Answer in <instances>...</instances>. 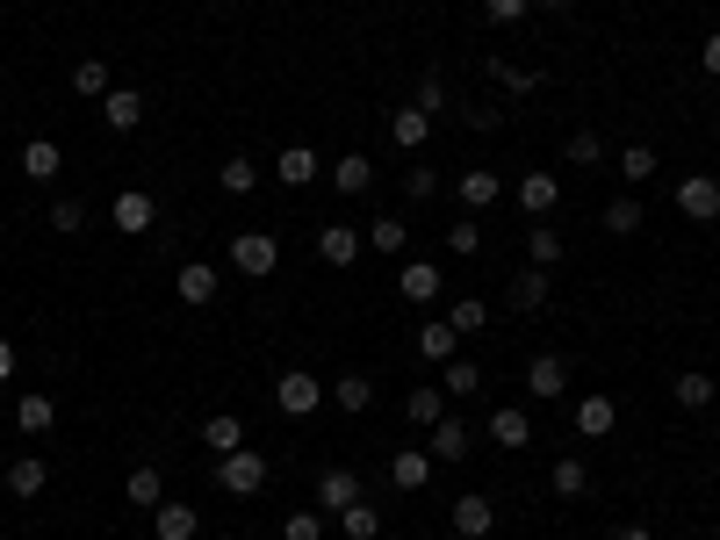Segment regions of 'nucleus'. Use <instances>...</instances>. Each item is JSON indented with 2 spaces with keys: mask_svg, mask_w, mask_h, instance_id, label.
I'll return each instance as SVG.
<instances>
[{
  "mask_svg": "<svg viewBox=\"0 0 720 540\" xmlns=\"http://www.w3.org/2000/svg\"><path fill=\"white\" fill-rule=\"evenodd\" d=\"M267 454H259V446H238V454H217V483L231 490V498H259V490H267Z\"/></svg>",
  "mask_w": 720,
  "mask_h": 540,
  "instance_id": "obj_1",
  "label": "nucleus"
},
{
  "mask_svg": "<svg viewBox=\"0 0 720 540\" xmlns=\"http://www.w3.org/2000/svg\"><path fill=\"white\" fill-rule=\"evenodd\" d=\"M325 396H332V390L310 375V367H288V375L274 382V411H282V419H310V411L325 404Z\"/></svg>",
  "mask_w": 720,
  "mask_h": 540,
  "instance_id": "obj_2",
  "label": "nucleus"
},
{
  "mask_svg": "<svg viewBox=\"0 0 720 540\" xmlns=\"http://www.w3.org/2000/svg\"><path fill=\"white\" fill-rule=\"evenodd\" d=\"M231 267L245 274V282H259V274L282 267V245H274L267 230H238V238H231Z\"/></svg>",
  "mask_w": 720,
  "mask_h": 540,
  "instance_id": "obj_3",
  "label": "nucleus"
},
{
  "mask_svg": "<svg viewBox=\"0 0 720 540\" xmlns=\"http://www.w3.org/2000/svg\"><path fill=\"white\" fill-rule=\"evenodd\" d=\"M109 224L122 230V238H145V230H151V224H159V203H151V195H145V188H122V195H116V203H109Z\"/></svg>",
  "mask_w": 720,
  "mask_h": 540,
  "instance_id": "obj_4",
  "label": "nucleus"
},
{
  "mask_svg": "<svg viewBox=\"0 0 720 540\" xmlns=\"http://www.w3.org/2000/svg\"><path fill=\"white\" fill-rule=\"evenodd\" d=\"M526 390H533V404H555V396L570 390V367H562V353H533V361H526Z\"/></svg>",
  "mask_w": 720,
  "mask_h": 540,
  "instance_id": "obj_5",
  "label": "nucleus"
},
{
  "mask_svg": "<svg viewBox=\"0 0 720 540\" xmlns=\"http://www.w3.org/2000/svg\"><path fill=\"white\" fill-rule=\"evenodd\" d=\"M678 209L692 216V224H713V216H720V180H707V174L678 180Z\"/></svg>",
  "mask_w": 720,
  "mask_h": 540,
  "instance_id": "obj_6",
  "label": "nucleus"
},
{
  "mask_svg": "<svg viewBox=\"0 0 720 540\" xmlns=\"http://www.w3.org/2000/svg\"><path fill=\"white\" fill-rule=\"evenodd\" d=\"M490 527H497V504H490V498H476V490L454 498V533H462V540H483Z\"/></svg>",
  "mask_w": 720,
  "mask_h": 540,
  "instance_id": "obj_7",
  "label": "nucleus"
},
{
  "mask_svg": "<svg viewBox=\"0 0 720 540\" xmlns=\"http://www.w3.org/2000/svg\"><path fill=\"white\" fill-rule=\"evenodd\" d=\"M612 425H620V404H612L605 390H591L584 404H576V432H584V440H605Z\"/></svg>",
  "mask_w": 720,
  "mask_h": 540,
  "instance_id": "obj_8",
  "label": "nucleus"
},
{
  "mask_svg": "<svg viewBox=\"0 0 720 540\" xmlns=\"http://www.w3.org/2000/svg\"><path fill=\"white\" fill-rule=\"evenodd\" d=\"M317 166H325V159H317L310 145H288L282 159H274V180H282V188H310V180H317Z\"/></svg>",
  "mask_w": 720,
  "mask_h": 540,
  "instance_id": "obj_9",
  "label": "nucleus"
},
{
  "mask_svg": "<svg viewBox=\"0 0 720 540\" xmlns=\"http://www.w3.org/2000/svg\"><path fill=\"white\" fill-rule=\"evenodd\" d=\"M317 259H325V267H354V259H361V230H354V224H325Z\"/></svg>",
  "mask_w": 720,
  "mask_h": 540,
  "instance_id": "obj_10",
  "label": "nucleus"
},
{
  "mask_svg": "<svg viewBox=\"0 0 720 540\" xmlns=\"http://www.w3.org/2000/svg\"><path fill=\"white\" fill-rule=\"evenodd\" d=\"M389 483H396V490H425V483H433V454H425V446L389 454Z\"/></svg>",
  "mask_w": 720,
  "mask_h": 540,
  "instance_id": "obj_11",
  "label": "nucleus"
},
{
  "mask_svg": "<svg viewBox=\"0 0 720 540\" xmlns=\"http://www.w3.org/2000/svg\"><path fill=\"white\" fill-rule=\"evenodd\" d=\"M389 137H396L404 151H425V137H433V116H425L418 101H404V108L389 116Z\"/></svg>",
  "mask_w": 720,
  "mask_h": 540,
  "instance_id": "obj_12",
  "label": "nucleus"
},
{
  "mask_svg": "<svg viewBox=\"0 0 720 540\" xmlns=\"http://www.w3.org/2000/svg\"><path fill=\"white\" fill-rule=\"evenodd\" d=\"M101 122H109V130H137V122H145V95L109 87V95H101Z\"/></svg>",
  "mask_w": 720,
  "mask_h": 540,
  "instance_id": "obj_13",
  "label": "nucleus"
},
{
  "mask_svg": "<svg viewBox=\"0 0 720 540\" xmlns=\"http://www.w3.org/2000/svg\"><path fill=\"white\" fill-rule=\"evenodd\" d=\"M174 288H180V303H188V311H203V303L217 296V267H203V259H188V267L174 274Z\"/></svg>",
  "mask_w": 720,
  "mask_h": 540,
  "instance_id": "obj_14",
  "label": "nucleus"
},
{
  "mask_svg": "<svg viewBox=\"0 0 720 540\" xmlns=\"http://www.w3.org/2000/svg\"><path fill=\"white\" fill-rule=\"evenodd\" d=\"M51 419H58V404H51V396H37V390H22V396H14V425H22L29 440H43V432H51Z\"/></svg>",
  "mask_w": 720,
  "mask_h": 540,
  "instance_id": "obj_15",
  "label": "nucleus"
},
{
  "mask_svg": "<svg viewBox=\"0 0 720 540\" xmlns=\"http://www.w3.org/2000/svg\"><path fill=\"white\" fill-rule=\"evenodd\" d=\"M317 504H332V512L361 504V475L354 469H325V475H317Z\"/></svg>",
  "mask_w": 720,
  "mask_h": 540,
  "instance_id": "obj_16",
  "label": "nucleus"
},
{
  "mask_svg": "<svg viewBox=\"0 0 720 540\" xmlns=\"http://www.w3.org/2000/svg\"><path fill=\"white\" fill-rule=\"evenodd\" d=\"M332 188L339 195H367L375 188V159H367V151H346V159L332 166Z\"/></svg>",
  "mask_w": 720,
  "mask_h": 540,
  "instance_id": "obj_17",
  "label": "nucleus"
},
{
  "mask_svg": "<svg viewBox=\"0 0 720 540\" xmlns=\"http://www.w3.org/2000/svg\"><path fill=\"white\" fill-rule=\"evenodd\" d=\"M555 203H562V180L555 174H526V180H519V209H526V216H548Z\"/></svg>",
  "mask_w": 720,
  "mask_h": 540,
  "instance_id": "obj_18",
  "label": "nucleus"
},
{
  "mask_svg": "<svg viewBox=\"0 0 720 540\" xmlns=\"http://www.w3.org/2000/svg\"><path fill=\"white\" fill-rule=\"evenodd\" d=\"M404 411H411V425H425V432H433L440 419H447V390H433V382H418V390L404 396Z\"/></svg>",
  "mask_w": 720,
  "mask_h": 540,
  "instance_id": "obj_19",
  "label": "nucleus"
},
{
  "mask_svg": "<svg viewBox=\"0 0 720 540\" xmlns=\"http://www.w3.org/2000/svg\"><path fill=\"white\" fill-rule=\"evenodd\" d=\"M396 288H404V303H433L440 296V267L433 259H411V267L396 274Z\"/></svg>",
  "mask_w": 720,
  "mask_h": 540,
  "instance_id": "obj_20",
  "label": "nucleus"
},
{
  "mask_svg": "<svg viewBox=\"0 0 720 540\" xmlns=\"http://www.w3.org/2000/svg\"><path fill=\"white\" fill-rule=\"evenodd\" d=\"M504 303H512V311H541V303H548V267H526V274H512Z\"/></svg>",
  "mask_w": 720,
  "mask_h": 540,
  "instance_id": "obj_21",
  "label": "nucleus"
},
{
  "mask_svg": "<svg viewBox=\"0 0 720 540\" xmlns=\"http://www.w3.org/2000/svg\"><path fill=\"white\" fill-rule=\"evenodd\" d=\"M151 527H159V540H195V533H203V519H195V504H159Z\"/></svg>",
  "mask_w": 720,
  "mask_h": 540,
  "instance_id": "obj_22",
  "label": "nucleus"
},
{
  "mask_svg": "<svg viewBox=\"0 0 720 540\" xmlns=\"http://www.w3.org/2000/svg\"><path fill=\"white\" fill-rule=\"evenodd\" d=\"M497 195H504V180L490 174V166H469V174H462V203H469V216H476V209H490Z\"/></svg>",
  "mask_w": 720,
  "mask_h": 540,
  "instance_id": "obj_23",
  "label": "nucleus"
},
{
  "mask_svg": "<svg viewBox=\"0 0 720 540\" xmlns=\"http://www.w3.org/2000/svg\"><path fill=\"white\" fill-rule=\"evenodd\" d=\"M203 446H209V454H238V446H245V425L231 419V411H217V419H203Z\"/></svg>",
  "mask_w": 720,
  "mask_h": 540,
  "instance_id": "obj_24",
  "label": "nucleus"
},
{
  "mask_svg": "<svg viewBox=\"0 0 720 540\" xmlns=\"http://www.w3.org/2000/svg\"><path fill=\"white\" fill-rule=\"evenodd\" d=\"M58 166H66V151H58L51 137H29V145H22V174H29V180H51Z\"/></svg>",
  "mask_w": 720,
  "mask_h": 540,
  "instance_id": "obj_25",
  "label": "nucleus"
},
{
  "mask_svg": "<svg viewBox=\"0 0 720 540\" xmlns=\"http://www.w3.org/2000/svg\"><path fill=\"white\" fill-rule=\"evenodd\" d=\"M454 346H462V332H454L447 317L418 324V353H425V361H454Z\"/></svg>",
  "mask_w": 720,
  "mask_h": 540,
  "instance_id": "obj_26",
  "label": "nucleus"
},
{
  "mask_svg": "<svg viewBox=\"0 0 720 540\" xmlns=\"http://www.w3.org/2000/svg\"><path fill=\"white\" fill-rule=\"evenodd\" d=\"M43 483H51V469H43L37 454H14V461H8V490H14V498H37Z\"/></svg>",
  "mask_w": 720,
  "mask_h": 540,
  "instance_id": "obj_27",
  "label": "nucleus"
},
{
  "mask_svg": "<svg viewBox=\"0 0 720 540\" xmlns=\"http://www.w3.org/2000/svg\"><path fill=\"white\" fill-rule=\"evenodd\" d=\"M490 440H497V446H526L533 440V419H526V411H512V404L490 411Z\"/></svg>",
  "mask_w": 720,
  "mask_h": 540,
  "instance_id": "obj_28",
  "label": "nucleus"
},
{
  "mask_svg": "<svg viewBox=\"0 0 720 540\" xmlns=\"http://www.w3.org/2000/svg\"><path fill=\"white\" fill-rule=\"evenodd\" d=\"M425 454H433V461H462V454H469V425H462V419H440Z\"/></svg>",
  "mask_w": 720,
  "mask_h": 540,
  "instance_id": "obj_29",
  "label": "nucleus"
},
{
  "mask_svg": "<svg viewBox=\"0 0 720 540\" xmlns=\"http://www.w3.org/2000/svg\"><path fill=\"white\" fill-rule=\"evenodd\" d=\"M562 259V230L555 224H533L526 230V267H555Z\"/></svg>",
  "mask_w": 720,
  "mask_h": 540,
  "instance_id": "obj_30",
  "label": "nucleus"
},
{
  "mask_svg": "<svg viewBox=\"0 0 720 540\" xmlns=\"http://www.w3.org/2000/svg\"><path fill=\"white\" fill-rule=\"evenodd\" d=\"M641 216H649V209H641L634 195H612V203H605V230H612V238H634Z\"/></svg>",
  "mask_w": 720,
  "mask_h": 540,
  "instance_id": "obj_31",
  "label": "nucleus"
},
{
  "mask_svg": "<svg viewBox=\"0 0 720 540\" xmlns=\"http://www.w3.org/2000/svg\"><path fill=\"white\" fill-rule=\"evenodd\" d=\"M332 404H339V411H354V419H361V411L375 404V382H367V375H339V382H332Z\"/></svg>",
  "mask_w": 720,
  "mask_h": 540,
  "instance_id": "obj_32",
  "label": "nucleus"
},
{
  "mask_svg": "<svg viewBox=\"0 0 720 540\" xmlns=\"http://www.w3.org/2000/svg\"><path fill=\"white\" fill-rule=\"evenodd\" d=\"M339 533H346V540H375V533H382V512H375L367 498L346 504V512H339Z\"/></svg>",
  "mask_w": 720,
  "mask_h": 540,
  "instance_id": "obj_33",
  "label": "nucleus"
},
{
  "mask_svg": "<svg viewBox=\"0 0 720 540\" xmlns=\"http://www.w3.org/2000/svg\"><path fill=\"white\" fill-rule=\"evenodd\" d=\"M440 367H447V375H440V390H447V396H476L483 390V367L476 361H440Z\"/></svg>",
  "mask_w": 720,
  "mask_h": 540,
  "instance_id": "obj_34",
  "label": "nucleus"
},
{
  "mask_svg": "<svg viewBox=\"0 0 720 540\" xmlns=\"http://www.w3.org/2000/svg\"><path fill=\"white\" fill-rule=\"evenodd\" d=\"M670 396H678L684 411H707V404H713V375H699V367H692V375L670 382Z\"/></svg>",
  "mask_w": 720,
  "mask_h": 540,
  "instance_id": "obj_35",
  "label": "nucleus"
},
{
  "mask_svg": "<svg viewBox=\"0 0 720 540\" xmlns=\"http://www.w3.org/2000/svg\"><path fill=\"white\" fill-rule=\"evenodd\" d=\"M217 188H224V195H253V188H259V166H253V159H224V166H217Z\"/></svg>",
  "mask_w": 720,
  "mask_h": 540,
  "instance_id": "obj_36",
  "label": "nucleus"
},
{
  "mask_svg": "<svg viewBox=\"0 0 720 540\" xmlns=\"http://www.w3.org/2000/svg\"><path fill=\"white\" fill-rule=\"evenodd\" d=\"M584 490H591V469L576 454H562L555 461V498H584Z\"/></svg>",
  "mask_w": 720,
  "mask_h": 540,
  "instance_id": "obj_37",
  "label": "nucleus"
},
{
  "mask_svg": "<svg viewBox=\"0 0 720 540\" xmlns=\"http://www.w3.org/2000/svg\"><path fill=\"white\" fill-rule=\"evenodd\" d=\"M649 174H655V151H649V145H627V151H620V180H627V188H641Z\"/></svg>",
  "mask_w": 720,
  "mask_h": 540,
  "instance_id": "obj_38",
  "label": "nucleus"
},
{
  "mask_svg": "<svg viewBox=\"0 0 720 540\" xmlns=\"http://www.w3.org/2000/svg\"><path fill=\"white\" fill-rule=\"evenodd\" d=\"M72 95H109V66H101V58H80V66H72Z\"/></svg>",
  "mask_w": 720,
  "mask_h": 540,
  "instance_id": "obj_39",
  "label": "nucleus"
},
{
  "mask_svg": "<svg viewBox=\"0 0 720 540\" xmlns=\"http://www.w3.org/2000/svg\"><path fill=\"white\" fill-rule=\"evenodd\" d=\"M51 230H66V238H80V230H87V203H80V195L51 203Z\"/></svg>",
  "mask_w": 720,
  "mask_h": 540,
  "instance_id": "obj_40",
  "label": "nucleus"
},
{
  "mask_svg": "<svg viewBox=\"0 0 720 540\" xmlns=\"http://www.w3.org/2000/svg\"><path fill=\"white\" fill-rule=\"evenodd\" d=\"M404 195H411V203H433V195H440V174H433L425 159H411V174H404Z\"/></svg>",
  "mask_w": 720,
  "mask_h": 540,
  "instance_id": "obj_41",
  "label": "nucleus"
},
{
  "mask_svg": "<svg viewBox=\"0 0 720 540\" xmlns=\"http://www.w3.org/2000/svg\"><path fill=\"white\" fill-rule=\"evenodd\" d=\"M490 72H497V80L512 87V95H533V87L548 80V72H526V66H504V58H490Z\"/></svg>",
  "mask_w": 720,
  "mask_h": 540,
  "instance_id": "obj_42",
  "label": "nucleus"
},
{
  "mask_svg": "<svg viewBox=\"0 0 720 540\" xmlns=\"http://www.w3.org/2000/svg\"><path fill=\"white\" fill-rule=\"evenodd\" d=\"M130 504H151V512H159V469H130Z\"/></svg>",
  "mask_w": 720,
  "mask_h": 540,
  "instance_id": "obj_43",
  "label": "nucleus"
},
{
  "mask_svg": "<svg viewBox=\"0 0 720 540\" xmlns=\"http://www.w3.org/2000/svg\"><path fill=\"white\" fill-rule=\"evenodd\" d=\"M367 238H375V253H404V216H375Z\"/></svg>",
  "mask_w": 720,
  "mask_h": 540,
  "instance_id": "obj_44",
  "label": "nucleus"
},
{
  "mask_svg": "<svg viewBox=\"0 0 720 540\" xmlns=\"http://www.w3.org/2000/svg\"><path fill=\"white\" fill-rule=\"evenodd\" d=\"M447 324H454V332H483V324H490V311H483L476 296H462V303L447 311Z\"/></svg>",
  "mask_w": 720,
  "mask_h": 540,
  "instance_id": "obj_45",
  "label": "nucleus"
},
{
  "mask_svg": "<svg viewBox=\"0 0 720 540\" xmlns=\"http://www.w3.org/2000/svg\"><path fill=\"white\" fill-rule=\"evenodd\" d=\"M282 540H325V519H317V512H288L282 519Z\"/></svg>",
  "mask_w": 720,
  "mask_h": 540,
  "instance_id": "obj_46",
  "label": "nucleus"
},
{
  "mask_svg": "<svg viewBox=\"0 0 720 540\" xmlns=\"http://www.w3.org/2000/svg\"><path fill=\"white\" fill-rule=\"evenodd\" d=\"M447 245H454V253H476V245H483V224H476V216H454V224H447Z\"/></svg>",
  "mask_w": 720,
  "mask_h": 540,
  "instance_id": "obj_47",
  "label": "nucleus"
},
{
  "mask_svg": "<svg viewBox=\"0 0 720 540\" xmlns=\"http://www.w3.org/2000/svg\"><path fill=\"white\" fill-rule=\"evenodd\" d=\"M570 159H576V166H599V159H605L599 130H576V137H570Z\"/></svg>",
  "mask_w": 720,
  "mask_h": 540,
  "instance_id": "obj_48",
  "label": "nucleus"
},
{
  "mask_svg": "<svg viewBox=\"0 0 720 540\" xmlns=\"http://www.w3.org/2000/svg\"><path fill=\"white\" fill-rule=\"evenodd\" d=\"M418 108H425V116L447 108V80H440V72H425V80H418Z\"/></svg>",
  "mask_w": 720,
  "mask_h": 540,
  "instance_id": "obj_49",
  "label": "nucleus"
},
{
  "mask_svg": "<svg viewBox=\"0 0 720 540\" xmlns=\"http://www.w3.org/2000/svg\"><path fill=\"white\" fill-rule=\"evenodd\" d=\"M526 8H533V0H483V14H490V22H519Z\"/></svg>",
  "mask_w": 720,
  "mask_h": 540,
  "instance_id": "obj_50",
  "label": "nucleus"
},
{
  "mask_svg": "<svg viewBox=\"0 0 720 540\" xmlns=\"http://www.w3.org/2000/svg\"><path fill=\"white\" fill-rule=\"evenodd\" d=\"M707 72H713V80H720V29H713V37H707Z\"/></svg>",
  "mask_w": 720,
  "mask_h": 540,
  "instance_id": "obj_51",
  "label": "nucleus"
},
{
  "mask_svg": "<svg viewBox=\"0 0 720 540\" xmlns=\"http://www.w3.org/2000/svg\"><path fill=\"white\" fill-rule=\"evenodd\" d=\"M0 382H14V346L0 338Z\"/></svg>",
  "mask_w": 720,
  "mask_h": 540,
  "instance_id": "obj_52",
  "label": "nucleus"
},
{
  "mask_svg": "<svg viewBox=\"0 0 720 540\" xmlns=\"http://www.w3.org/2000/svg\"><path fill=\"white\" fill-rule=\"evenodd\" d=\"M612 540H649V527H620V533H612Z\"/></svg>",
  "mask_w": 720,
  "mask_h": 540,
  "instance_id": "obj_53",
  "label": "nucleus"
},
{
  "mask_svg": "<svg viewBox=\"0 0 720 540\" xmlns=\"http://www.w3.org/2000/svg\"><path fill=\"white\" fill-rule=\"evenodd\" d=\"M533 8H570V0H533Z\"/></svg>",
  "mask_w": 720,
  "mask_h": 540,
  "instance_id": "obj_54",
  "label": "nucleus"
}]
</instances>
